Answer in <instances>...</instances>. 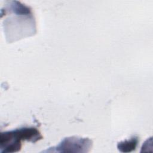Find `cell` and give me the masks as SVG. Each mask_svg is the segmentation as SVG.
<instances>
[{
    "label": "cell",
    "mask_w": 153,
    "mask_h": 153,
    "mask_svg": "<svg viewBox=\"0 0 153 153\" xmlns=\"http://www.w3.org/2000/svg\"><path fill=\"white\" fill-rule=\"evenodd\" d=\"M42 138L35 127H22L1 133L0 149L1 152H15L20 150L22 140L33 143Z\"/></svg>",
    "instance_id": "6da1fadb"
},
{
    "label": "cell",
    "mask_w": 153,
    "mask_h": 153,
    "mask_svg": "<svg viewBox=\"0 0 153 153\" xmlns=\"http://www.w3.org/2000/svg\"><path fill=\"white\" fill-rule=\"evenodd\" d=\"M91 141L87 138L70 137L64 139L56 148L58 152H87Z\"/></svg>",
    "instance_id": "7a4b0ae2"
},
{
    "label": "cell",
    "mask_w": 153,
    "mask_h": 153,
    "mask_svg": "<svg viewBox=\"0 0 153 153\" xmlns=\"http://www.w3.org/2000/svg\"><path fill=\"white\" fill-rule=\"evenodd\" d=\"M139 143L137 137H133L130 140L120 142L118 143L117 148L120 151L128 152L134 150Z\"/></svg>",
    "instance_id": "3957f363"
}]
</instances>
